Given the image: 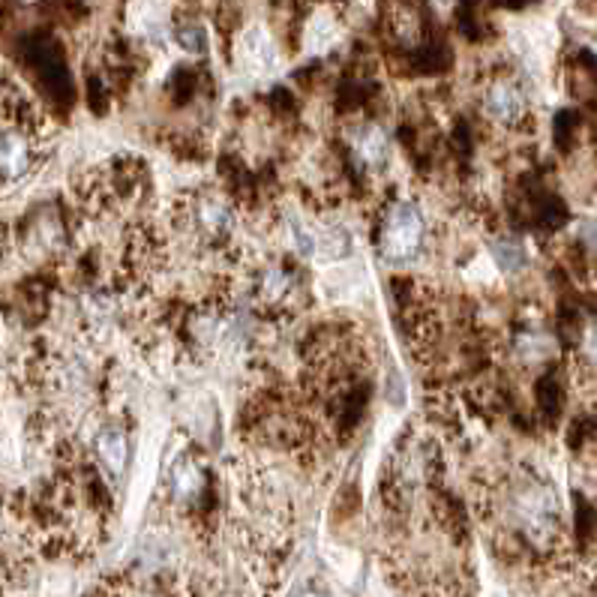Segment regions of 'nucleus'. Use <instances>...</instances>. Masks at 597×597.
<instances>
[{
  "mask_svg": "<svg viewBox=\"0 0 597 597\" xmlns=\"http://www.w3.org/2000/svg\"><path fill=\"white\" fill-rule=\"evenodd\" d=\"M0 525H3V511H0Z\"/></svg>",
  "mask_w": 597,
  "mask_h": 597,
  "instance_id": "14",
  "label": "nucleus"
},
{
  "mask_svg": "<svg viewBox=\"0 0 597 597\" xmlns=\"http://www.w3.org/2000/svg\"><path fill=\"white\" fill-rule=\"evenodd\" d=\"M171 499L178 504H192L204 492V469L192 454H181L169 469Z\"/></svg>",
  "mask_w": 597,
  "mask_h": 597,
  "instance_id": "6",
  "label": "nucleus"
},
{
  "mask_svg": "<svg viewBox=\"0 0 597 597\" xmlns=\"http://www.w3.org/2000/svg\"><path fill=\"white\" fill-rule=\"evenodd\" d=\"M513 349H516V358H520V361L537 363L546 361V358L555 352V342L541 331H525L516 337V345H513Z\"/></svg>",
  "mask_w": 597,
  "mask_h": 597,
  "instance_id": "9",
  "label": "nucleus"
},
{
  "mask_svg": "<svg viewBox=\"0 0 597 597\" xmlns=\"http://www.w3.org/2000/svg\"><path fill=\"white\" fill-rule=\"evenodd\" d=\"M298 291V282H295V274L282 265H267L262 274H258L256 295L262 303L267 307H286L295 298Z\"/></svg>",
  "mask_w": 597,
  "mask_h": 597,
  "instance_id": "7",
  "label": "nucleus"
},
{
  "mask_svg": "<svg viewBox=\"0 0 597 597\" xmlns=\"http://www.w3.org/2000/svg\"><path fill=\"white\" fill-rule=\"evenodd\" d=\"M483 111L502 127H520L525 115H529L525 90L513 78H504V75L492 78L490 85L483 87Z\"/></svg>",
  "mask_w": 597,
  "mask_h": 597,
  "instance_id": "4",
  "label": "nucleus"
},
{
  "mask_svg": "<svg viewBox=\"0 0 597 597\" xmlns=\"http://www.w3.org/2000/svg\"><path fill=\"white\" fill-rule=\"evenodd\" d=\"M424 216L417 214L415 204L396 202L387 207L382 223V256L391 265H403L408 258H415L424 244Z\"/></svg>",
  "mask_w": 597,
  "mask_h": 597,
  "instance_id": "3",
  "label": "nucleus"
},
{
  "mask_svg": "<svg viewBox=\"0 0 597 597\" xmlns=\"http://www.w3.org/2000/svg\"><path fill=\"white\" fill-rule=\"evenodd\" d=\"M492 258L504 274H520L525 267V249L516 241H499L492 244Z\"/></svg>",
  "mask_w": 597,
  "mask_h": 597,
  "instance_id": "10",
  "label": "nucleus"
},
{
  "mask_svg": "<svg viewBox=\"0 0 597 597\" xmlns=\"http://www.w3.org/2000/svg\"><path fill=\"white\" fill-rule=\"evenodd\" d=\"M178 225L183 228V235L199 246H216L232 241L237 216L225 195L214 190H199L192 192L178 211Z\"/></svg>",
  "mask_w": 597,
  "mask_h": 597,
  "instance_id": "1",
  "label": "nucleus"
},
{
  "mask_svg": "<svg viewBox=\"0 0 597 597\" xmlns=\"http://www.w3.org/2000/svg\"><path fill=\"white\" fill-rule=\"evenodd\" d=\"M298 597H328V595H324L321 588H303V591H300Z\"/></svg>",
  "mask_w": 597,
  "mask_h": 597,
  "instance_id": "13",
  "label": "nucleus"
},
{
  "mask_svg": "<svg viewBox=\"0 0 597 597\" xmlns=\"http://www.w3.org/2000/svg\"><path fill=\"white\" fill-rule=\"evenodd\" d=\"M349 141H352V153L366 166V169H384V166H387L391 141H387V136H384L379 127L366 124V127L352 129Z\"/></svg>",
  "mask_w": 597,
  "mask_h": 597,
  "instance_id": "8",
  "label": "nucleus"
},
{
  "mask_svg": "<svg viewBox=\"0 0 597 597\" xmlns=\"http://www.w3.org/2000/svg\"><path fill=\"white\" fill-rule=\"evenodd\" d=\"M579 358L586 363L588 370L597 373V321H588L586 331H583V340H579Z\"/></svg>",
  "mask_w": 597,
  "mask_h": 597,
  "instance_id": "11",
  "label": "nucleus"
},
{
  "mask_svg": "<svg viewBox=\"0 0 597 597\" xmlns=\"http://www.w3.org/2000/svg\"><path fill=\"white\" fill-rule=\"evenodd\" d=\"M178 40H181V45L186 49V52L192 54H202L204 52V31L202 28H195V24H183L181 31H178Z\"/></svg>",
  "mask_w": 597,
  "mask_h": 597,
  "instance_id": "12",
  "label": "nucleus"
},
{
  "mask_svg": "<svg viewBox=\"0 0 597 597\" xmlns=\"http://www.w3.org/2000/svg\"><path fill=\"white\" fill-rule=\"evenodd\" d=\"M513 513L532 544L546 546L558 537V502L555 492L541 480H529L513 492Z\"/></svg>",
  "mask_w": 597,
  "mask_h": 597,
  "instance_id": "2",
  "label": "nucleus"
},
{
  "mask_svg": "<svg viewBox=\"0 0 597 597\" xmlns=\"http://www.w3.org/2000/svg\"><path fill=\"white\" fill-rule=\"evenodd\" d=\"M94 448L99 462L106 466L108 478L118 480L124 471H127L129 462V436L127 429L118 427V424H106L99 427V433L94 436Z\"/></svg>",
  "mask_w": 597,
  "mask_h": 597,
  "instance_id": "5",
  "label": "nucleus"
}]
</instances>
